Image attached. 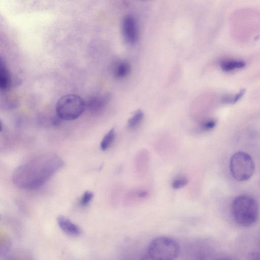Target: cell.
Returning <instances> with one entry per match:
<instances>
[{
  "instance_id": "5b68a950",
  "label": "cell",
  "mask_w": 260,
  "mask_h": 260,
  "mask_svg": "<svg viewBox=\"0 0 260 260\" xmlns=\"http://www.w3.org/2000/svg\"><path fill=\"white\" fill-rule=\"evenodd\" d=\"M229 167L233 177L238 181L249 180L253 176L255 168L251 156L243 151H238L233 154Z\"/></svg>"
},
{
  "instance_id": "277c9868",
  "label": "cell",
  "mask_w": 260,
  "mask_h": 260,
  "mask_svg": "<svg viewBox=\"0 0 260 260\" xmlns=\"http://www.w3.org/2000/svg\"><path fill=\"white\" fill-rule=\"evenodd\" d=\"M179 252L177 242L167 237L154 239L149 245L147 251L151 260H175Z\"/></svg>"
},
{
  "instance_id": "6da1fadb",
  "label": "cell",
  "mask_w": 260,
  "mask_h": 260,
  "mask_svg": "<svg viewBox=\"0 0 260 260\" xmlns=\"http://www.w3.org/2000/svg\"><path fill=\"white\" fill-rule=\"evenodd\" d=\"M63 165L62 159L55 153L41 154L16 169L12 175V180L20 188L37 189L47 182Z\"/></svg>"
},
{
  "instance_id": "7a4b0ae2",
  "label": "cell",
  "mask_w": 260,
  "mask_h": 260,
  "mask_svg": "<svg viewBox=\"0 0 260 260\" xmlns=\"http://www.w3.org/2000/svg\"><path fill=\"white\" fill-rule=\"evenodd\" d=\"M231 214L233 220L239 225L251 226L258 219V204L253 197L249 195H239L232 201Z\"/></svg>"
},
{
  "instance_id": "30bf717a",
  "label": "cell",
  "mask_w": 260,
  "mask_h": 260,
  "mask_svg": "<svg viewBox=\"0 0 260 260\" xmlns=\"http://www.w3.org/2000/svg\"><path fill=\"white\" fill-rule=\"evenodd\" d=\"M221 69L225 72H231L244 67L245 63L243 60L229 59L220 62Z\"/></svg>"
},
{
  "instance_id": "2e32d148",
  "label": "cell",
  "mask_w": 260,
  "mask_h": 260,
  "mask_svg": "<svg viewBox=\"0 0 260 260\" xmlns=\"http://www.w3.org/2000/svg\"><path fill=\"white\" fill-rule=\"evenodd\" d=\"M216 124V121L213 119H210L204 121L202 124V128L205 131L213 129Z\"/></svg>"
},
{
  "instance_id": "8992f818",
  "label": "cell",
  "mask_w": 260,
  "mask_h": 260,
  "mask_svg": "<svg viewBox=\"0 0 260 260\" xmlns=\"http://www.w3.org/2000/svg\"><path fill=\"white\" fill-rule=\"evenodd\" d=\"M122 31L125 41L135 44L139 39V30L137 22L131 15L125 16L122 21Z\"/></svg>"
},
{
  "instance_id": "8fae6325",
  "label": "cell",
  "mask_w": 260,
  "mask_h": 260,
  "mask_svg": "<svg viewBox=\"0 0 260 260\" xmlns=\"http://www.w3.org/2000/svg\"><path fill=\"white\" fill-rule=\"evenodd\" d=\"M130 70L129 64L125 61L119 63L114 70V75L118 78H123L126 77Z\"/></svg>"
},
{
  "instance_id": "9a60e30c",
  "label": "cell",
  "mask_w": 260,
  "mask_h": 260,
  "mask_svg": "<svg viewBox=\"0 0 260 260\" xmlns=\"http://www.w3.org/2000/svg\"><path fill=\"white\" fill-rule=\"evenodd\" d=\"M93 197V193L90 191H85L82 195L80 204L82 206L87 205L92 200Z\"/></svg>"
},
{
  "instance_id": "d6986e66",
  "label": "cell",
  "mask_w": 260,
  "mask_h": 260,
  "mask_svg": "<svg viewBox=\"0 0 260 260\" xmlns=\"http://www.w3.org/2000/svg\"><path fill=\"white\" fill-rule=\"evenodd\" d=\"M147 192L145 191H141L139 193V196L140 197H145L147 196Z\"/></svg>"
},
{
  "instance_id": "7c38bea8",
  "label": "cell",
  "mask_w": 260,
  "mask_h": 260,
  "mask_svg": "<svg viewBox=\"0 0 260 260\" xmlns=\"http://www.w3.org/2000/svg\"><path fill=\"white\" fill-rule=\"evenodd\" d=\"M115 130L114 128L110 129L103 138L100 147L102 150H106L112 144L115 138Z\"/></svg>"
},
{
  "instance_id": "ba28073f",
  "label": "cell",
  "mask_w": 260,
  "mask_h": 260,
  "mask_svg": "<svg viewBox=\"0 0 260 260\" xmlns=\"http://www.w3.org/2000/svg\"><path fill=\"white\" fill-rule=\"evenodd\" d=\"M57 222L60 229L68 235L77 236L80 235L82 232L78 225L64 216H58Z\"/></svg>"
},
{
  "instance_id": "e0dca14e",
  "label": "cell",
  "mask_w": 260,
  "mask_h": 260,
  "mask_svg": "<svg viewBox=\"0 0 260 260\" xmlns=\"http://www.w3.org/2000/svg\"><path fill=\"white\" fill-rule=\"evenodd\" d=\"M246 260H260V252H253L249 253Z\"/></svg>"
},
{
  "instance_id": "3957f363",
  "label": "cell",
  "mask_w": 260,
  "mask_h": 260,
  "mask_svg": "<svg viewBox=\"0 0 260 260\" xmlns=\"http://www.w3.org/2000/svg\"><path fill=\"white\" fill-rule=\"evenodd\" d=\"M85 110V102L79 95L68 94L61 96L57 101L55 111L60 119L74 120L79 117Z\"/></svg>"
},
{
  "instance_id": "5bb4252c",
  "label": "cell",
  "mask_w": 260,
  "mask_h": 260,
  "mask_svg": "<svg viewBox=\"0 0 260 260\" xmlns=\"http://www.w3.org/2000/svg\"><path fill=\"white\" fill-rule=\"evenodd\" d=\"M187 183V179L184 176H181L175 179L172 183V186L174 188L179 189L185 186Z\"/></svg>"
},
{
  "instance_id": "ac0fdd59",
  "label": "cell",
  "mask_w": 260,
  "mask_h": 260,
  "mask_svg": "<svg viewBox=\"0 0 260 260\" xmlns=\"http://www.w3.org/2000/svg\"><path fill=\"white\" fill-rule=\"evenodd\" d=\"M216 260H234V259L227 257V256H222L218 258Z\"/></svg>"
},
{
  "instance_id": "4fadbf2b",
  "label": "cell",
  "mask_w": 260,
  "mask_h": 260,
  "mask_svg": "<svg viewBox=\"0 0 260 260\" xmlns=\"http://www.w3.org/2000/svg\"><path fill=\"white\" fill-rule=\"evenodd\" d=\"M144 114L139 110L136 111L135 114L128 119L127 125L131 128L136 127L141 122L143 118Z\"/></svg>"
},
{
  "instance_id": "52a82bcc",
  "label": "cell",
  "mask_w": 260,
  "mask_h": 260,
  "mask_svg": "<svg viewBox=\"0 0 260 260\" xmlns=\"http://www.w3.org/2000/svg\"><path fill=\"white\" fill-rule=\"evenodd\" d=\"M108 101L107 95L93 96L85 102V109L92 114H98L104 109Z\"/></svg>"
},
{
  "instance_id": "9c48e42d",
  "label": "cell",
  "mask_w": 260,
  "mask_h": 260,
  "mask_svg": "<svg viewBox=\"0 0 260 260\" xmlns=\"http://www.w3.org/2000/svg\"><path fill=\"white\" fill-rule=\"evenodd\" d=\"M11 85V77L5 63L1 59L0 67V88L2 90L9 88Z\"/></svg>"
}]
</instances>
